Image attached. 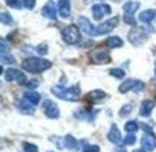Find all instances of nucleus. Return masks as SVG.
<instances>
[{
	"mask_svg": "<svg viewBox=\"0 0 156 152\" xmlns=\"http://www.w3.org/2000/svg\"><path fill=\"white\" fill-rule=\"evenodd\" d=\"M52 67V62L49 60H44V58H36V56H30V58H26L25 61L22 62V68L25 71H29V73H42L45 70H49Z\"/></svg>",
	"mask_w": 156,
	"mask_h": 152,
	"instance_id": "1",
	"label": "nucleus"
},
{
	"mask_svg": "<svg viewBox=\"0 0 156 152\" xmlns=\"http://www.w3.org/2000/svg\"><path fill=\"white\" fill-rule=\"evenodd\" d=\"M52 93L55 94L58 99H62V100H67V101H77L80 99V93H81V89L80 85L75 84L69 89H65L64 85L58 84L52 87Z\"/></svg>",
	"mask_w": 156,
	"mask_h": 152,
	"instance_id": "2",
	"label": "nucleus"
},
{
	"mask_svg": "<svg viewBox=\"0 0 156 152\" xmlns=\"http://www.w3.org/2000/svg\"><path fill=\"white\" fill-rule=\"evenodd\" d=\"M147 34H146L145 28H140V26H134L130 32H129V41L130 44L134 46H142L147 41Z\"/></svg>",
	"mask_w": 156,
	"mask_h": 152,
	"instance_id": "3",
	"label": "nucleus"
},
{
	"mask_svg": "<svg viewBox=\"0 0 156 152\" xmlns=\"http://www.w3.org/2000/svg\"><path fill=\"white\" fill-rule=\"evenodd\" d=\"M90 60L94 64H108L112 61V56L108 54V51L104 48H95L90 51Z\"/></svg>",
	"mask_w": 156,
	"mask_h": 152,
	"instance_id": "4",
	"label": "nucleus"
},
{
	"mask_svg": "<svg viewBox=\"0 0 156 152\" xmlns=\"http://www.w3.org/2000/svg\"><path fill=\"white\" fill-rule=\"evenodd\" d=\"M80 28H77L75 25H69L62 31V39L65 41L69 45H74L80 41Z\"/></svg>",
	"mask_w": 156,
	"mask_h": 152,
	"instance_id": "5",
	"label": "nucleus"
},
{
	"mask_svg": "<svg viewBox=\"0 0 156 152\" xmlns=\"http://www.w3.org/2000/svg\"><path fill=\"white\" fill-rule=\"evenodd\" d=\"M145 89V83H142L140 80H126L124 83H122L120 84V87H119V91L120 93H127V91L133 90V91H142Z\"/></svg>",
	"mask_w": 156,
	"mask_h": 152,
	"instance_id": "6",
	"label": "nucleus"
},
{
	"mask_svg": "<svg viewBox=\"0 0 156 152\" xmlns=\"http://www.w3.org/2000/svg\"><path fill=\"white\" fill-rule=\"evenodd\" d=\"M5 78L6 81H16L19 84H26V77H25V74L22 71H19V70H15V68H7L5 73Z\"/></svg>",
	"mask_w": 156,
	"mask_h": 152,
	"instance_id": "7",
	"label": "nucleus"
},
{
	"mask_svg": "<svg viewBox=\"0 0 156 152\" xmlns=\"http://www.w3.org/2000/svg\"><path fill=\"white\" fill-rule=\"evenodd\" d=\"M91 13H93V17L95 20H101L104 15H110L112 13V7L106 3H101V5H94L91 7Z\"/></svg>",
	"mask_w": 156,
	"mask_h": 152,
	"instance_id": "8",
	"label": "nucleus"
},
{
	"mask_svg": "<svg viewBox=\"0 0 156 152\" xmlns=\"http://www.w3.org/2000/svg\"><path fill=\"white\" fill-rule=\"evenodd\" d=\"M44 112L45 116L49 119H58L59 118V109L52 100H45L44 101Z\"/></svg>",
	"mask_w": 156,
	"mask_h": 152,
	"instance_id": "9",
	"label": "nucleus"
},
{
	"mask_svg": "<svg viewBox=\"0 0 156 152\" xmlns=\"http://www.w3.org/2000/svg\"><path fill=\"white\" fill-rule=\"evenodd\" d=\"M77 25H78V28L83 31L85 35H90V36H93V35L97 34V31H94V26H93V23L90 22L87 17H84V16H80L78 17V20H77Z\"/></svg>",
	"mask_w": 156,
	"mask_h": 152,
	"instance_id": "10",
	"label": "nucleus"
},
{
	"mask_svg": "<svg viewBox=\"0 0 156 152\" xmlns=\"http://www.w3.org/2000/svg\"><path fill=\"white\" fill-rule=\"evenodd\" d=\"M117 23H119V17L114 16L112 19H108L106 22H103L101 25H98V28H97V34H108V32H112L113 29L117 26Z\"/></svg>",
	"mask_w": 156,
	"mask_h": 152,
	"instance_id": "11",
	"label": "nucleus"
},
{
	"mask_svg": "<svg viewBox=\"0 0 156 152\" xmlns=\"http://www.w3.org/2000/svg\"><path fill=\"white\" fill-rule=\"evenodd\" d=\"M142 147L146 152H151L156 148V136L153 133H145V136L142 138Z\"/></svg>",
	"mask_w": 156,
	"mask_h": 152,
	"instance_id": "12",
	"label": "nucleus"
},
{
	"mask_svg": "<svg viewBox=\"0 0 156 152\" xmlns=\"http://www.w3.org/2000/svg\"><path fill=\"white\" fill-rule=\"evenodd\" d=\"M58 13L62 19H68L71 16V5L69 0H59L58 2Z\"/></svg>",
	"mask_w": 156,
	"mask_h": 152,
	"instance_id": "13",
	"label": "nucleus"
},
{
	"mask_svg": "<svg viewBox=\"0 0 156 152\" xmlns=\"http://www.w3.org/2000/svg\"><path fill=\"white\" fill-rule=\"evenodd\" d=\"M16 107H17V110H19V112L25 113V114H34V113H35V106L30 103V101L26 100V99L17 101Z\"/></svg>",
	"mask_w": 156,
	"mask_h": 152,
	"instance_id": "14",
	"label": "nucleus"
},
{
	"mask_svg": "<svg viewBox=\"0 0 156 152\" xmlns=\"http://www.w3.org/2000/svg\"><path fill=\"white\" fill-rule=\"evenodd\" d=\"M41 13H42V16L46 17V19H56V7H55V5H54L52 2H48V3L42 7Z\"/></svg>",
	"mask_w": 156,
	"mask_h": 152,
	"instance_id": "15",
	"label": "nucleus"
},
{
	"mask_svg": "<svg viewBox=\"0 0 156 152\" xmlns=\"http://www.w3.org/2000/svg\"><path fill=\"white\" fill-rule=\"evenodd\" d=\"M107 138H108V141L112 142V143H114V145L122 143V135H120V130H119V128H117V125H112V128H110V130H108Z\"/></svg>",
	"mask_w": 156,
	"mask_h": 152,
	"instance_id": "16",
	"label": "nucleus"
},
{
	"mask_svg": "<svg viewBox=\"0 0 156 152\" xmlns=\"http://www.w3.org/2000/svg\"><path fill=\"white\" fill-rule=\"evenodd\" d=\"M153 109H155V103L152 100H143L142 101V106H140V116H143V118H147V116H151V113L153 112Z\"/></svg>",
	"mask_w": 156,
	"mask_h": 152,
	"instance_id": "17",
	"label": "nucleus"
},
{
	"mask_svg": "<svg viewBox=\"0 0 156 152\" xmlns=\"http://www.w3.org/2000/svg\"><path fill=\"white\" fill-rule=\"evenodd\" d=\"M156 17V10L155 9H146L139 15V20L143 23H151Z\"/></svg>",
	"mask_w": 156,
	"mask_h": 152,
	"instance_id": "18",
	"label": "nucleus"
},
{
	"mask_svg": "<svg viewBox=\"0 0 156 152\" xmlns=\"http://www.w3.org/2000/svg\"><path fill=\"white\" fill-rule=\"evenodd\" d=\"M64 148H67L69 151H77L78 149V141L73 135H67L64 138Z\"/></svg>",
	"mask_w": 156,
	"mask_h": 152,
	"instance_id": "19",
	"label": "nucleus"
},
{
	"mask_svg": "<svg viewBox=\"0 0 156 152\" xmlns=\"http://www.w3.org/2000/svg\"><path fill=\"white\" fill-rule=\"evenodd\" d=\"M107 97V93L103 90H93L88 93V96H87V100L90 101H98V100H103V99H106Z\"/></svg>",
	"mask_w": 156,
	"mask_h": 152,
	"instance_id": "20",
	"label": "nucleus"
},
{
	"mask_svg": "<svg viewBox=\"0 0 156 152\" xmlns=\"http://www.w3.org/2000/svg\"><path fill=\"white\" fill-rule=\"evenodd\" d=\"M108 48H122L123 46V39L122 38H119V36H110V38H107L106 42H104Z\"/></svg>",
	"mask_w": 156,
	"mask_h": 152,
	"instance_id": "21",
	"label": "nucleus"
},
{
	"mask_svg": "<svg viewBox=\"0 0 156 152\" xmlns=\"http://www.w3.org/2000/svg\"><path fill=\"white\" fill-rule=\"evenodd\" d=\"M139 2H126L123 5V10L126 12V15H134V12L139 9Z\"/></svg>",
	"mask_w": 156,
	"mask_h": 152,
	"instance_id": "22",
	"label": "nucleus"
},
{
	"mask_svg": "<svg viewBox=\"0 0 156 152\" xmlns=\"http://www.w3.org/2000/svg\"><path fill=\"white\" fill-rule=\"evenodd\" d=\"M25 99H26L28 101H30L34 106H36L39 101H41V94H39V93H36V91L30 90V91H26V93H25Z\"/></svg>",
	"mask_w": 156,
	"mask_h": 152,
	"instance_id": "23",
	"label": "nucleus"
},
{
	"mask_svg": "<svg viewBox=\"0 0 156 152\" xmlns=\"http://www.w3.org/2000/svg\"><path fill=\"white\" fill-rule=\"evenodd\" d=\"M137 129H139V123L136 120H129L127 123L124 125V130L129 132V133H134Z\"/></svg>",
	"mask_w": 156,
	"mask_h": 152,
	"instance_id": "24",
	"label": "nucleus"
},
{
	"mask_svg": "<svg viewBox=\"0 0 156 152\" xmlns=\"http://www.w3.org/2000/svg\"><path fill=\"white\" fill-rule=\"evenodd\" d=\"M5 3L9 6V7H12V9H19V10L25 6L22 0H5Z\"/></svg>",
	"mask_w": 156,
	"mask_h": 152,
	"instance_id": "25",
	"label": "nucleus"
},
{
	"mask_svg": "<svg viewBox=\"0 0 156 152\" xmlns=\"http://www.w3.org/2000/svg\"><path fill=\"white\" fill-rule=\"evenodd\" d=\"M108 74L113 75V77H116V78H119V80H122L123 77L126 75V73H124L123 70H120V68H112V70L108 71Z\"/></svg>",
	"mask_w": 156,
	"mask_h": 152,
	"instance_id": "26",
	"label": "nucleus"
},
{
	"mask_svg": "<svg viewBox=\"0 0 156 152\" xmlns=\"http://www.w3.org/2000/svg\"><path fill=\"white\" fill-rule=\"evenodd\" d=\"M0 20H2L3 25H10V23L13 22L12 16L9 15V13H6V12H2V13H0Z\"/></svg>",
	"mask_w": 156,
	"mask_h": 152,
	"instance_id": "27",
	"label": "nucleus"
},
{
	"mask_svg": "<svg viewBox=\"0 0 156 152\" xmlns=\"http://www.w3.org/2000/svg\"><path fill=\"white\" fill-rule=\"evenodd\" d=\"M132 109H133V106H132V104H124V106L119 110V114H120L122 118H124V116H127L129 113L132 112Z\"/></svg>",
	"mask_w": 156,
	"mask_h": 152,
	"instance_id": "28",
	"label": "nucleus"
},
{
	"mask_svg": "<svg viewBox=\"0 0 156 152\" xmlns=\"http://www.w3.org/2000/svg\"><path fill=\"white\" fill-rule=\"evenodd\" d=\"M136 142V135L134 133H129L124 139H123V145H133Z\"/></svg>",
	"mask_w": 156,
	"mask_h": 152,
	"instance_id": "29",
	"label": "nucleus"
},
{
	"mask_svg": "<svg viewBox=\"0 0 156 152\" xmlns=\"http://www.w3.org/2000/svg\"><path fill=\"white\" fill-rule=\"evenodd\" d=\"M2 62L3 64H16V60L10 54H5V55H2Z\"/></svg>",
	"mask_w": 156,
	"mask_h": 152,
	"instance_id": "30",
	"label": "nucleus"
},
{
	"mask_svg": "<svg viewBox=\"0 0 156 152\" xmlns=\"http://www.w3.org/2000/svg\"><path fill=\"white\" fill-rule=\"evenodd\" d=\"M23 149H25V152H38V147L34 143H29V142L23 143Z\"/></svg>",
	"mask_w": 156,
	"mask_h": 152,
	"instance_id": "31",
	"label": "nucleus"
},
{
	"mask_svg": "<svg viewBox=\"0 0 156 152\" xmlns=\"http://www.w3.org/2000/svg\"><path fill=\"white\" fill-rule=\"evenodd\" d=\"M123 20L127 23V25H130V26H136V19H134L132 15H124V16H123Z\"/></svg>",
	"mask_w": 156,
	"mask_h": 152,
	"instance_id": "32",
	"label": "nucleus"
},
{
	"mask_svg": "<svg viewBox=\"0 0 156 152\" xmlns=\"http://www.w3.org/2000/svg\"><path fill=\"white\" fill-rule=\"evenodd\" d=\"M26 87H28L29 90H34V89H36V87H39V81L38 80H29V81H26Z\"/></svg>",
	"mask_w": 156,
	"mask_h": 152,
	"instance_id": "33",
	"label": "nucleus"
},
{
	"mask_svg": "<svg viewBox=\"0 0 156 152\" xmlns=\"http://www.w3.org/2000/svg\"><path fill=\"white\" fill-rule=\"evenodd\" d=\"M83 152H100V147L98 145H87Z\"/></svg>",
	"mask_w": 156,
	"mask_h": 152,
	"instance_id": "34",
	"label": "nucleus"
},
{
	"mask_svg": "<svg viewBox=\"0 0 156 152\" xmlns=\"http://www.w3.org/2000/svg\"><path fill=\"white\" fill-rule=\"evenodd\" d=\"M23 5H25L26 9L32 10V9L35 7V5H36V0H23Z\"/></svg>",
	"mask_w": 156,
	"mask_h": 152,
	"instance_id": "35",
	"label": "nucleus"
},
{
	"mask_svg": "<svg viewBox=\"0 0 156 152\" xmlns=\"http://www.w3.org/2000/svg\"><path fill=\"white\" fill-rule=\"evenodd\" d=\"M6 52L9 54V46H6V41L2 39V55H5Z\"/></svg>",
	"mask_w": 156,
	"mask_h": 152,
	"instance_id": "36",
	"label": "nucleus"
},
{
	"mask_svg": "<svg viewBox=\"0 0 156 152\" xmlns=\"http://www.w3.org/2000/svg\"><path fill=\"white\" fill-rule=\"evenodd\" d=\"M38 52L39 54H42V55H45V54H46V52H48V49H46V45H39L38 46Z\"/></svg>",
	"mask_w": 156,
	"mask_h": 152,
	"instance_id": "37",
	"label": "nucleus"
},
{
	"mask_svg": "<svg viewBox=\"0 0 156 152\" xmlns=\"http://www.w3.org/2000/svg\"><path fill=\"white\" fill-rule=\"evenodd\" d=\"M152 31H156V22H153V26H152Z\"/></svg>",
	"mask_w": 156,
	"mask_h": 152,
	"instance_id": "38",
	"label": "nucleus"
},
{
	"mask_svg": "<svg viewBox=\"0 0 156 152\" xmlns=\"http://www.w3.org/2000/svg\"><path fill=\"white\" fill-rule=\"evenodd\" d=\"M134 152H145L143 149H137V151H134Z\"/></svg>",
	"mask_w": 156,
	"mask_h": 152,
	"instance_id": "39",
	"label": "nucleus"
},
{
	"mask_svg": "<svg viewBox=\"0 0 156 152\" xmlns=\"http://www.w3.org/2000/svg\"><path fill=\"white\" fill-rule=\"evenodd\" d=\"M155 74H156V64H155Z\"/></svg>",
	"mask_w": 156,
	"mask_h": 152,
	"instance_id": "40",
	"label": "nucleus"
},
{
	"mask_svg": "<svg viewBox=\"0 0 156 152\" xmlns=\"http://www.w3.org/2000/svg\"><path fill=\"white\" fill-rule=\"evenodd\" d=\"M153 52H155V54H156V48H155V49H153Z\"/></svg>",
	"mask_w": 156,
	"mask_h": 152,
	"instance_id": "41",
	"label": "nucleus"
},
{
	"mask_svg": "<svg viewBox=\"0 0 156 152\" xmlns=\"http://www.w3.org/2000/svg\"><path fill=\"white\" fill-rule=\"evenodd\" d=\"M119 152H126V151H119Z\"/></svg>",
	"mask_w": 156,
	"mask_h": 152,
	"instance_id": "42",
	"label": "nucleus"
},
{
	"mask_svg": "<svg viewBox=\"0 0 156 152\" xmlns=\"http://www.w3.org/2000/svg\"><path fill=\"white\" fill-rule=\"evenodd\" d=\"M155 96H156V94H155Z\"/></svg>",
	"mask_w": 156,
	"mask_h": 152,
	"instance_id": "43",
	"label": "nucleus"
}]
</instances>
